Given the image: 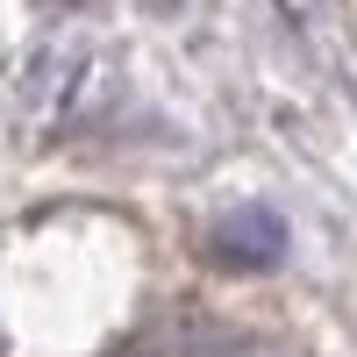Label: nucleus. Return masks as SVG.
<instances>
[{
    "mask_svg": "<svg viewBox=\"0 0 357 357\" xmlns=\"http://www.w3.org/2000/svg\"><path fill=\"white\" fill-rule=\"evenodd\" d=\"M207 250H215V264H222V272H272V264L286 257V222L272 215V207L243 200L236 215H222V222H215Z\"/></svg>",
    "mask_w": 357,
    "mask_h": 357,
    "instance_id": "f257e3e1",
    "label": "nucleus"
}]
</instances>
